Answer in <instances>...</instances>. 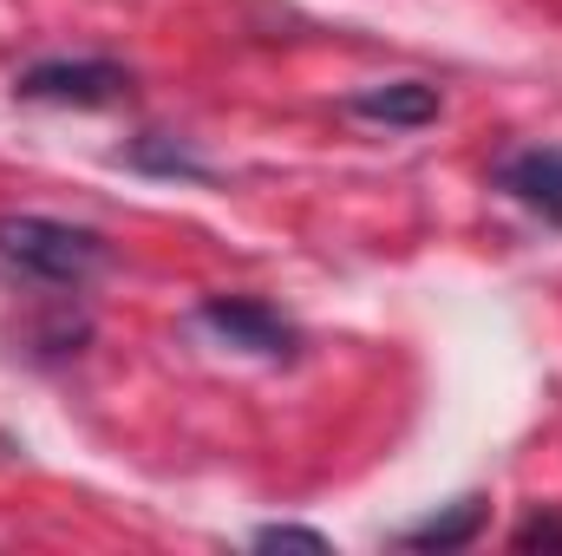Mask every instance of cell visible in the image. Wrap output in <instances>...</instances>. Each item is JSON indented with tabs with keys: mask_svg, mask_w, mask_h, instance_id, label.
Listing matches in <instances>:
<instances>
[{
	"mask_svg": "<svg viewBox=\"0 0 562 556\" xmlns=\"http://www.w3.org/2000/svg\"><path fill=\"white\" fill-rule=\"evenodd\" d=\"M112 263L99 230L59 223V216H0V269L33 288H86Z\"/></svg>",
	"mask_w": 562,
	"mask_h": 556,
	"instance_id": "cell-1",
	"label": "cell"
},
{
	"mask_svg": "<svg viewBox=\"0 0 562 556\" xmlns=\"http://www.w3.org/2000/svg\"><path fill=\"white\" fill-rule=\"evenodd\" d=\"M132 66L119 59H40L13 79L20 99L33 105H79V112H99V105H125L132 99Z\"/></svg>",
	"mask_w": 562,
	"mask_h": 556,
	"instance_id": "cell-2",
	"label": "cell"
},
{
	"mask_svg": "<svg viewBox=\"0 0 562 556\" xmlns=\"http://www.w3.org/2000/svg\"><path fill=\"white\" fill-rule=\"evenodd\" d=\"M196 321L210 334H223L229 347L256 354V360H294L301 354V327L281 314L276 301H262V294H210L196 308Z\"/></svg>",
	"mask_w": 562,
	"mask_h": 556,
	"instance_id": "cell-3",
	"label": "cell"
},
{
	"mask_svg": "<svg viewBox=\"0 0 562 556\" xmlns=\"http://www.w3.org/2000/svg\"><path fill=\"white\" fill-rule=\"evenodd\" d=\"M491 184L510 203H524L530 216H543L550 230H562V144H524V151L497 157Z\"/></svg>",
	"mask_w": 562,
	"mask_h": 556,
	"instance_id": "cell-4",
	"label": "cell"
},
{
	"mask_svg": "<svg viewBox=\"0 0 562 556\" xmlns=\"http://www.w3.org/2000/svg\"><path fill=\"white\" fill-rule=\"evenodd\" d=\"M347 112H353V119H373V125H393V132H419V125H431L445 105H438V86H425V79H393V86L353 92Z\"/></svg>",
	"mask_w": 562,
	"mask_h": 556,
	"instance_id": "cell-5",
	"label": "cell"
},
{
	"mask_svg": "<svg viewBox=\"0 0 562 556\" xmlns=\"http://www.w3.org/2000/svg\"><path fill=\"white\" fill-rule=\"evenodd\" d=\"M477 531H484V498H458V504L431 511L425 524H406L400 544H406V551H464Z\"/></svg>",
	"mask_w": 562,
	"mask_h": 556,
	"instance_id": "cell-6",
	"label": "cell"
},
{
	"mask_svg": "<svg viewBox=\"0 0 562 556\" xmlns=\"http://www.w3.org/2000/svg\"><path fill=\"white\" fill-rule=\"evenodd\" d=\"M138 170H157V177H190V184H210V164L190 151V144H177V138H157V132H144L132 151H125Z\"/></svg>",
	"mask_w": 562,
	"mask_h": 556,
	"instance_id": "cell-7",
	"label": "cell"
},
{
	"mask_svg": "<svg viewBox=\"0 0 562 556\" xmlns=\"http://www.w3.org/2000/svg\"><path fill=\"white\" fill-rule=\"evenodd\" d=\"M510 544H517V551H562V518H557V511H537V518H524Z\"/></svg>",
	"mask_w": 562,
	"mask_h": 556,
	"instance_id": "cell-8",
	"label": "cell"
},
{
	"mask_svg": "<svg viewBox=\"0 0 562 556\" xmlns=\"http://www.w3.org/2000/svg\"><path fill=\"white\" fill-rule=\"evenodd\" d=\"M256 544H262V551H281V544H288V551H327V537H321V531H301V524H262Z\"/></svg>",
	"mask_w": 562,
	"mask_h": 556,
	"instance_id": "cell-9",
	"label": "cell"
}]
</instances>
